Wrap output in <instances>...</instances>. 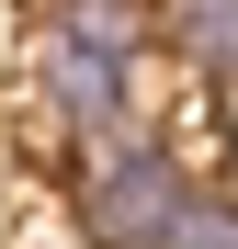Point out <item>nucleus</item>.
Listing matches in <instances>:
<instances>
[{"mask_svg": "<svg viewBox=\"0 0 238 249\" xmlns=\"http://www.w3.org/2000/svg\"><path fill=\"white\" fill-rule=\"evenodd\" d=\"M159 249H238V215H227V204H182Z\"/></svg>", "mask_w": 238, "mask_h": 249, "instance_id": "5", "label": "nucleus"}, {"mask_svg": "<svg viewBox=\"0 0 238 249\" xmlns=\"http://www.w3.org/2000/svg\"><path fill=\"white\" fill-rule=\"evenodd\" d=\"M23 102L46 136H125V113H136V57H113L91 46V34H68L57 12L34 23V46H23Z\"/></svg>", "mask_w": 238, "mask_h": 249, "instance_id": "1", "label": "nucleus"}, {"mask_svg": "<svg viewBox=\"0 0 238 249\" xmlns=\"http://www.w3.org/2000/svg\"><path fill=\"white\" fill-rule=\"evenodd\" d=\"M57 23L91 34V46H113V57H147V12L136 0H57Z\"/></svg>", "mask_w": 238, "mask_h": 249, "instance_id": "4", "label": "nucleus"}, {"mask_svg": "<svg viewBox=\"0 0 238 249\" xmlns=\"http://www.w3.org/2000/svg\"><path fill=\"white\" fill-rule=\"evenodd\" d=\"M159 34L182 46V68H204L216 91H238V0H170Z\"/></svg>", "mask_w": 238, "mask_h": 249, "instance_id": "3", "label": "nucleus"}, {"mask_svg": "<svg viewBox=\"0 0 238 249\" xmlns=\"http://www.w3.org/2000/svg\"><path fill=\"white\" fill-rule=\"evenodd\" d=\"M12 249H79V227H57V215H46V227H23Z\"/></svg>", "mask_w": 238, "mask_h": 249, "instance_id": "6", "label": "nucleus"}, {"mask_svg": "<svg viewBox=\"0 0 238 249\" xmlns=\"http://www.w3.org/2000/svg\"><path fill=\"white\" fill-rule=\"evenodd\" d=\"M182 204H193V181H182L170 147H147V136H102L91 170H79V215H68V227H79V249H159Z\"/></svg>", "mask_w": 238, "mask_h": 249, "instance_id": "2", "label": "nucleus"}]
</instances>
